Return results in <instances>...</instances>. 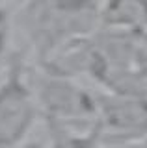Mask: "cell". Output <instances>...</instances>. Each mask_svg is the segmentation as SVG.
I'll return each mask as SVG.
<instances>
[{
  "mask_svg": "<svg viewBox=\"0 0 147 148\" xmlns=\"http://www.w3.org/2000/svg\"><path fill=\"white\" fill-rule=\"evenodd\" d=\"M34 100L19 80H8L0 87V145L19 141L34 122Z\"/></svg>",
  "mask_w": 147,
  "mask_h": 148,
  "instance_id": "6da1fadb",
  "label": "cell"
},
{
  "mask_svg": "<svg viewBox=\"0 0 147 148\" xmlns=\"http://www.w3.org/2000/svg\"><path fill=\"white\" fill-rule=\"evenodd\" d=\"M110 15L117 24H138L147 21V0H116Z\"/></svg>",
  "mask_w": 147,
  "mask_h": 148,
  "instance_id": "7a4b0ae2",
  "label": "cell"
},
{
  "mask_svg": "<svg viewBox=\"0 0 147 148\" xmlns=\"http://www.w3.org/2000/svg\"><path fill=\"white\" fill-rule=\"evenodd\" d=\"M6 30H8V24H6V17L0 13V50H2L4 43H6Z\"/></svg>",
  "mask_w": 147,
  "mask_h": 148,
  "instance_id": "3957f363",
  "label": "cell"
}]
</instances>
